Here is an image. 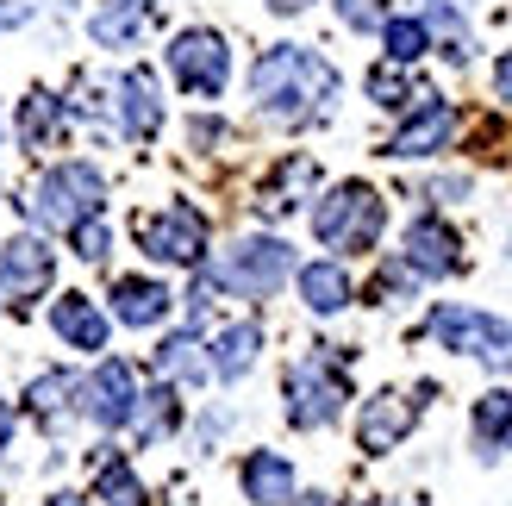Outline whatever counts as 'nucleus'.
Here are the masks:
<instances>
[{
	"label": "nucleus",
	"mask_w": 512,
	"mask_h": 506,
	"mask_svg": "<svg viewBox=\"0 0 512 506\" xmlns=\"http://www.w3.org/2000/svg\"><path fill=\"white\" fill-rule=\"evenodd\" d=\"M250 94L263 100V113L300 125V119L319 113V100L338 94V69H331L325 57H313V50H300V44H275V50L256 57Z\"/></svg>",
	"instance_id": "nucleus-1"
},
{
	"label": "nucleus",
	"mask_w": 512,
	"mask_h": 506,
	"mask_svg": "<svg viewBox=\"0 0 512 506\" xmlns=\"http://www.w3.org/2000/svg\"><path fill=\"white\" fill-rule=\"evenodd\" d=\"M100 200H107V182L88 169V163H57L50 175H38V188L19 200L32 225H50V232H75L82 219L100 213Z\"/></svg>",
	"instance_id": "nucleus-2"
},
{
	"label": "nucleus",
	"mask_w": 512,
	"mask_h": 506,
	"mask_svg": "<svg viewBox=\"0 0 512 506\" xmlns=\"http://www.w3.org/2000/svg\"><path fill=\"white\" fill-rule=\"evenodd\" d=\"M381 219H388L381 194L369 182H344V188H331L319 207H313V232L331 250H369L381 238Z\"/></svg>",
	"instance_id": "nucleus-3"
},
{
	"label": "nucleus",
	"mask_w": 512,
	"mask_h": 506,
	"mask_svg": "<svg viewBox=\"0 0 512 506\" xmlns=\"http://www.w3.org/2000/svg\"><path fill=\"white\" fill-rule=\"evenodd\" d=\"M294 269V250L281 238H238L225 257L207 269L213 288H232V294H275Z\"/></svg>",
	"instance_id": "nucleus-4"
},
{
	"label": "nucleus",
	"mask_w": 512,
	"mask_h": 506,
	"mask_svg": "<svg viewBox=\"0 0 512 506\" xmlns=\"http://www.w3.org/2000/svg\"><path fill=\"white\" fill-rule=\"evenodd\" d=\"M425 332L444 350H463V357H488V363H512V325L475 307H438L425 319Z\"/></svg>",
	"instance_id": "nucleus-5"
},
{
	"label": "nucleus",
	"mask_w": 512,
	"mask_h": 506,
	"mask_svg": "<svg viewBox=\"0 0 512 506\" xmlns=\"http://www.w3.org/2000/svg\"><path fill=\"white\" fill-rule=\"evenodd\" d=\"M169 69H175V82H182L188 94L213 100V94H225V75H232V50H225L219 32L194 25V32H175V44H169Z\"/></svg>",
	"instance_id": "nucleus-6"
},
{
	"label": "nucleus",
	"mask_w": 512,
	"mask_h": 506,
	"mask_svg": "<svg viewBox=\"0 0 512 506\" xmlns=\"http://www.w3.org/2000/svg\"><path fill=\"white\" fill-rule=\"evenodd\" d=\"M344 407V369L325 363V357H306L288 369V419L300 425V432H313V425L338 419Z\"/></svg>",
	"instance_id": "nucleus-7"
},
{
	"label": "nucleus",
	"mask_w": 512,
	"mask_h": 506,
	"mask_svg": "<svg viewBox=\"0 0 512 506\" xmlns=\"http://www.w3.org/2000/svg\"><path fill=\"white\" fill-rule=\"evenodd\" d=\"M138 244L150 250L157 263H200L207 257V219H200L194 207H169V213H150L138 219Z\"/></svg>",
	"instance_id": "nucleus-8"
},
{
	"label": "nucleus",
	"mask_w": 512,
	"mask_h": 506,
	"mask_svg": "<svg viewBox=\"0 0 512 506\" xmlns=\"http://www.w3.org/2000/svg\"><path fill=\"white\" fill-rule=\"evenodd\" d=\"M50 269H57V257L44 250V238L19 232L7 250H0V294H7L13 307H25L32 294H44V288H50Z\"/></svg>",
	"instance_id": "nucleus-9"
},
{
	"label": "nucleus",
	"mask_w": 512,
	"mask_h": 506,
	"mask_svg": "<svg viewBox=\"0 0 512 506\" xmlns=\"http://www.w3.org/2000/svg\"><path fill=\"white\" fill-rule=\"evenodd\" d=\"M82 400H88V413H94V425H132V407H138V375L125 369V363H100V375L82 388Z\"/></svg>",
	"instance_id": "nucleus-10"
},
{
	"label": "nucleus",
	"mask_w": 512,
	"mask_h": 506,
	"mask_svg": "<svg viewBox=\"0 0 512 506\" xmlns=\"http://www.w3.org/2000/svg\"><path fill=\"white\" fill-rule=\"evenodd\" d=\"M406 269H413V275L463 269V257H456V232L444 219H413V225H406Z\"/></svg>",
	"instance_id": "nucleus-11"
},
{
	"label": "nucleus",
	"mask_w": 512,
	"mask_h": 506,
	"mask_svg": "<svg viewBox=\"0 0 512 506\" xmlns=\"http://www.w3.org/2000/svg\"><path fill=\"white\" fill-rule=\"evenodd\" d=\"M413 419H419V400H406V394H375L369 407H363L356 438H363V450H394L406 432H413Z\"/></svg>",
	"instance_id": "nucleus-12"
},
{
	"label": "nucleus",
	"mask_w": 512,
	"mask_h": 506,
	"mask_svg": "<svg viewBox=\"0 0 512 506\" xmlns=\"http://www.w3.org/2000/svg\"><path fill=\"white\" fill-rule=\"evenodd\" d=\"M450 132H456V113L444 107V100H431V94H425V107L394 132L388 157H431V150H444V144H450Z\"/></svg>",
	"instance_id": "nucleus-13"
},
{
	"label": "nucleus",
	"mask_w": 512,
	"mask_h": 506,
	"mask_svg": "<svg viewBox=\"0 0 512 506\" xmlns=\"http://www.w3.org/2000/svg\"><path fill=\"white\" fill-rule=\"evenodd\" d=\"M50 325H57V338L75 344V350H107V319L88 294H63L57 307H50Z\"/></svg>",
	"instance_id": "nucleus-14"
},
{
	"label": "nucleus",
	"mask_w": 512,
	"mask_h": 506,
	"mask_svg": "<svg viewBox=\"0 0 512 506\" xmlns=\"http://www.w3.org/2000/svg\"><path fill=\"white\" fill-rule=\"evenodd\" d=\"M119 125L125 138H150L163 125V100H157V82H150V69H132L119 82Z\"/></svg>",
	"instance_id": "nucleus-15"
},
{
	"label": "nucleus",
	"mask_w": 512,
	"mask_h": 506,
	"mask_svg": "<svg viewBox=\"0 0 512 506\" xmlns=\"http://www.w3.org/2000/svg\"><path fill=\"white\" fill-rule=\"evenodd\" d=\"M244 494L256 506H288L294 500V469L275 457V450H250L244 457Z\"/></svg>",
	"instance_id": "nucleus-16"
},
{
	"label": "nucleus",
	"mask_w": 512,
	"mask_h": 506,
	"mask_svg": "<svg viewBox=\"0 0 512 506\" xmlns=\"http://www.w3.org/2000/svg\"><path fill=\"white\" fill-rule=\"evenodd\" d=\"M88 382H75L69 369H44L32 388H25V407H32V419L44 425H63V413H75V400H82Z\"/></svg>",
	"instance_id": "nucleus-17"
},
{
	"label": "nucleus",
	"mask_w": 512,
	"mask_h": 506,
	"mask_svg": "<svg viewBox=\"0 0 512 506\" xmlns=\"http://www.w3.org/2000/svg\"><path fill=\"white\" fill-rule=\"evenodd\" d=\"M113 313L125 325H157L169 313V288L144 282V275H119V282H113Z\"/></svg>",
	"instance_id": "nucleus-18"
},
{
	"label": "nucleus",
	"mask_w": 512,
	"mask_h": 506,
	"mask_svg": "<svg viewBox=\"0 0 512 506\" xmlns=\"http://www.w3.org/2000/svg\"><path fill=\"white\" fill-rule=\"evenodd\" d=\"M256 350H263V325L244 319V325H225L219 344H213V375H225V382H238V375L256 363Z\"/></svg>",
	"instance_id": "nucleus-19"
},
{
	"label": "nucleus",
	"mask_w": 512,
	"mask_h": 506,
	"mask_svg": "<svg viewBox=\"0 0 512 506\" xmlns=\"http://www.w3.org/2000/svg\"><path fill=\"white\" fill-rule=\"evenodd\" d=\"M300 300L313 313H344L350 307V275L338 263H306L300 269Z\"/></svg>",
	"instance_id": "nucleus-20"
},
{
	"label": "nucleus",
	"mask_w": 512,
	"mask_h": 506,
	"mask_svg": "<svg viewBox=\"0 0 512 506\" xmlns=\"http://www.w3.org/2000/svg\"><path fill=\"white\" fill-rule=\"evenodd\" d=\"M475 444H481V457H500V450L512 444V394H481L475 400Z\"/></svg>",
	"instance_id": "nucleus-21"
},
{
	"label": "nucleus",
	"mask_w": 512,
	"mask_h": 506,
	"mask_svg": "<svg viewBox=\"0 0 512 506\" xmlns=\"http://www.w3.org/2000/svg\"><path fill=\"white\" fill-rule=\"evenodd\" d=\"M144 19H150L144 0H107V7L94 13V38L107 44V50H125V44L144 32Z\"/></svg>",
	"instance_id": "nucleus-22"
},
{
	"label": "nucleus",
	"mask_w": 512,
	"mask_h": 506,
	"mask_svg": "<svg viewBox=\"0 0 512 506\" xmlns=\"http://www.w3.org/2000/svg\"><path fill=\"white\" fill-rule=\"evenodd\" d=\"M57 125H63V100L57 94H25V107H19V138L25 144H50L57 138Z\"/></svg>",
	"instance_id": "nucleus-23"
},
{
	"label": "nucleus",
	"mask_w": 512,
	"mask_h": 506,
	"mask_svg": "<svg viewBox=\"0 0 512 506\" xmlns=\"http://www.w3.org/2000/svg\"><path fill=\"white\" fill-rule=\"evenodd\" d=\"M157 369L175 375V382H200L213 363H200V338H194V332H175V338H163V350H157Z\"/></svg>",
	"instance_id": "nucleus-24"
},
{
	"label": "nucleus",
	"mask_w": 512,
	"mask_h": 506,
	"mask_svg": "<svg viewBox=\"0 0 512 506\" xmlns=\"http://www.w3.org/2000/svg\"><path fill=\"white\" fill-rule=\"evenodd\" d=\"M381 44H388L394 63H419L431 50V25L425 19H381Z\"/></svg>",
	"instance_id": "nucleus-25"
},
{
	"label": "nucleus",
	"mask_w": 512,
	"mask_h": 506,
	"mask_svg": "<svg viewBox=\"0 0 512 506\" xmlns=\"http://www.w3.org/2000/svg\"><path fill=\"white\" fill-rule=\"evenodd\" d=\"M306 182H313V163H306V157H294V163H281V175H275V182L263 188V200H256V207H263L269 219H275V213H288V207H294V194H300Z\"/></svg>",
	"instance_id": "nucleus-26"
},
{
	"label": "nucleus",
	"mask_w": 512,
	"mask_h": 506,
	"mask_svg": "<svg viewBox=\"0 0 512 506\" xmlns=\"http://www.w3.org/2000/svg\"><path fill=\"white\" fill-rule=\"evenodd\" d=\"M132 425L144 438H163L169 425H175V394L169 388H150V394H138V407H132Z\"/></svg>",
	"instance_id": "nucleus-27"
},
{
	"label": "nucleus",
	"mask_w": 512,
	"mask_h": 506,
	"mask_svg": "<svg viewBox=\"0 0 512 506\" xmlns=\"http://www.w3.org/2000/svg\"><path fill=\"white\" fill-rule=\"evenodd\" d=\"M100 506H144V488L125 463H100Z\"/></svg>",
	"instance_id": "nucleus-28"
},
{
	"label": "nucleus",
	"mask_w": 512,
	"mask_h": 506,
	"mask_svg": "<svg viewBox=\"0 0 512 506\" xmlns=\"http://www.w3.org/2000/svg\"><path fill=\"white\" fill-rule=\"evenodd\" d=\"M369 94H375V107H406V100H413V88H406V75L394 63L369 69Z\"/></svg>",
	"instance_id": "nucleus-29"
},
{
	"label": "nucleus",
	"mask_w": 512,
	"mask_h": 506,
	"mask_svg": "<svg viewBox=\"0 0 512 506\" xmlns=\"http://www.w3.org/2000/svg\"><path fill=\"white\" fill-rule=\"evenodd\" d=\"M69 238H75V257H82V263H100V257H107V244H113V232L100 225V213H94V219H82Z\"/></svg>",
	"instance_id": "nucleus-30"
},
{
	"label": "nucleus",
	"mask_w": 512,
	"mask_h": 506,
	"mask_svg": "<svg viewBox=\"0 0 512 506\" xmlns=\"http://www.w3.org/2000/svg\"><path fill=\"white\" fill-rule=\"evenodd\" d=\"M338 13H344V25H356V32H375V25H381V0H338Z\"/></svg>",
	"instance_id": "nucleus-31"
},
{
	"label": "nucleus",
	"mask_w": 512,
	"mask_h": 506,
	"mask_svg": "<svg viewBox=\"0 0 512 506\" xmlns=\"http://www.w3.org/2000/svg\"><path fill=\"white\" fill-rule=\"evenodd\" d=\"M494 88H500V100H512V50L494 63Z\"/></svg>",
	"instance_id": "nucleus-32"
},
{
	"label": "nucleus",
	"mask_w": 512,
	"mask_h": 506,
	"mask_svg": "<svg viewBox=\"0 0 512 506\" xmlns=\"http://www.w3.org/2000/svg\"><path fill=\"white\" fill-rule=\"evenodd\" d=\"M7 444H13V407L0 400V450H7Z\"/></svg>",
	"instance_id": "nucleus-33"
},
{
	"label": "nucleus",
	"mask_w": 512,
	"mask_h": 506,
	"mask_svg": "<svg viewBox=\"0 0 512 506\" xmlns=\"http://www.w3.org/2000/svg\"><path fill=\"white\" fill-rule=\"evenodd\" d=\"M19 19H25V7H0V32H13Z\"/></svg>",
	"instance_id": "nucleus-34"
},
{
	"label": "nucleus",
	"mask_w": 512,
	"mask_h": 506,
	"mask_svg": "<svg viewBox=\"0 0 512 506\" xmlns=\"http://www.w3.org/2000/svg\"><path fill=\"white\" fill-rule=\"evenodd\" d=\"M288 506H338V500H325V494H306V500H288Z\"/></svg>",
	"instance_id": "nucleus-35"
},
{
	"label": "nucleus",
	"mask_w": 512,
	"mask_h": 506,
	"mask_svg": "<svg viewBox=\"0 0 512 506\" xmlns=\"http://www.w3.org/2000/svg\"><path fill=\"white\" fill-rule=\"evenodd\" d=\"M269 7H275V13H300V7H306V0H269Z\"/></svg>",
	"instance_id": "nucleus-36"
},
{
	"label": "nucleus",
	"mask_w": 512,
	"mask_h": 506,
	"mask_svg": "<svg viewBox=\"0 0 512 506\" xmlns=\"http://www.w3.org/2000/svg\"><path fill=\"white\" fill-rule=\"evenodd\" d=\"M50 506H82V500H50Z\"/></svg>",
	"instance_id": "nucleus-37"
}]
</instances>
